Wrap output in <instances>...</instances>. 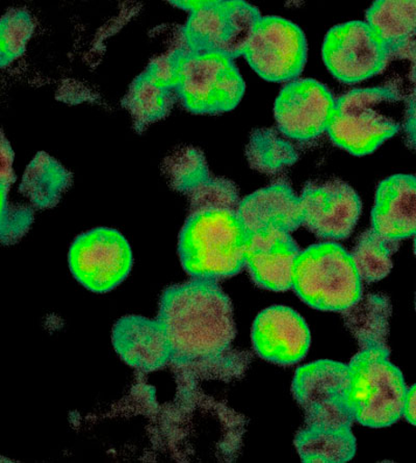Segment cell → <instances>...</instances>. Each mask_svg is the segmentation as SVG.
<instances>
[{
	"instance_id": "obj_1",
	"label": "cell",
	"mask_w": 416,
	"mask_h": 463,
	"mask_svg": "<svg viewBox=\"0 0 416 463\" xmlns=\"http://www.w3.org/2000/svg\"><path fill=\"white\" fill-rule=\"evenodd\" d=\"M156 320L168 338L172 364L232 380L251 363L247 352L232 348L237 335L232 304L217 281L192 279L166 288Z\"/></svg>"
},
{
	"instance_id": "obj_2",
	"label": "cell",
	"mask_w": 416,
	"mask_h": 463,
	"mask_svg": "<svg viewBox=\"0 0 416 463\" xmlns=\"http://www.w3.org/2000/svg\"><path fill=\"white\" fill-rule=\"evenodd\" d=\"M343 314L360 345L348 364L346 402L354 420L371 428L391 426L403 417L408 390L403 374L390 359L391 302L381 295L363 296Z\"/></svg>"
},
{
	"instance_id": "obj_3",
	"label": "cell",
	"mask_w": 416,
	"mask_h": 463,
	"mask_svg": "<svg viewBox=\"0 0 416 463\" xmlns=\"http://www.w3.org/2000/svg\"><path fill=\"white\" fill-rule=\"evenodd\" d=\"M246 241L237 211L191 213L179 234L180 261L192 279L218 282L245 267Z\"/></svg>"
},
{
	"instance_id": "obj_4",
	"label": "cell",
	"mask_w": 416,
	"mask_h": 463,
	"mask_svg": "<svg viewBox=\"0 0 416 463\" xmlns=\"http://www.w3.org/2000/svg\"><path fill=\"white\" fill-rule=\"evenodd\" d=\"M293 289L310 307L344 313L363 298L360 279L352 254L336 241L305 249L297 258Z\"/></svg>"
},
{
	"instance_id": "obj_5",
	"label": "cell",
	"mask_w": 416,
	"mask_h": 463,
	"mask_svg": "<svg viewBox=\"0 0 416 463\" xmlns=\"http://www.w3.org/2000/svg\"><path fill=\"white\" fill-rule=\"evenodd\" d=\"M392 84L353 90L336 99L327 133L336 146L356 156L373 154L400 130L387 108L406 101Z\"/></svg>"
},
{
	"instance_id": "obj_6",
	"label": "cell",
	"mask_w": 416,
	"mask_h": 463,
	"mask_svg": "<svg viewBox=\"0 0 416 463\" xmlns=\"http://www.w3.org/2000/svg\"><path fill=\"white\" fill-rule=\"evenodd\" d=\"M176 92L194 114H220L237 107L245 93V82L233 59L218 52L179 51Z\"/></svg>"
},
{
	"instance_id": "obj_7",
	"label": "cell",
	"mask_w": 416,
	"mask_h": 463,
	"mask_svg": "<svg viewBox=\"0 0 416 463\" xmlns=\"http://www.w3.org/2000/svg\"><path fill=\"white\" fill-rule=\"evenodd\" d=\"M348 388V364L318 361L298 369L293 393L305 412L303 430L352 433L355 420L346 402Z\"/></svg>"
},
{
	"instance_id": "obj_8",
	"label": "cell",
	"mask_w": 416,
	"mask_h": 463,
	"mask_svg": "<svg viewBox=\"0 0 416 463\" xmlns=\"http://www.w3.org/2000/svg\"><path fill=\"white\" fill-rule=\"evenodd\" d=\"M68 260L73 278L89 291L99 294L121 285L134 264L128 240L107 227L95 228L76 238Z\"/></svg>"
},
{
	"instance_id": "obj_9",
	"label": "cell",
	"mask_w": 416,
	"mask_h": 463,
	"mask_svg": "<svg viewBox=\"0 0 416 463\" xmlns=\"http://www.w3.org/2000/svg\"><path fill=\"white\" fill-rule=\"evenodd\" d=\"M260 18V11L244 2H204L187 20L185 45L193 52H218L238 58L244 55Z\"/></svg>"
},
{
	"instance_id": "obj_10",
	"label": "cell",
	"mask_w": 416,
	"mask_h": 463,
	"mask_svg": "<svg viewBox=\"0 0 416 463\" xmlns=\"http://www.w3.org/2000/svg\"><path fill=\"white\" fill-rule=\"evenodd\" d=\"M244 55L260 78L287 81L299 75L307 63L303 32L281 17H261L248 40Z\"/></svg>"
},
{
	"instance_id": "obj_11",
	"label": "cell",
	"mask_w": 416,
	"mask_h": 463,
	"mask_svg": "<svg viewBox=\"0 0 416 463\" xmlns=\"http://www.w3.org/2000/svg\"><path fill=\"white\" fill-rule=\"evenodd\" d=\"M330 73L345 84H356L384 71L390 59L369 24L353 22L333 27L323 44Z\"/></svg>"
},
{
	"instance_id": "obj_12",
	"label": "cell",
	"mask_w": 416,
	"mask_h": 463,
	"mask_svg": "<svg viewBox=\"0 0 416 463\" xmlns=\"http://www.w3.org/2000/svg\"><path fill=\"white\" fill-rule=\"evenodd\" d=\"M336 101L321 82L291 81L281 90L275 102L277 126L289 139L314 140L328 130Z\"/></svg>"
},
{
	"instance_id": "obj_13",
	"label": "cell",
	"mask_w": 416,
	"mask_h": 463,
	"mask_svg": "<svg viewBox=\"0 0 416 463\" xmlns=\"http://www.w3.org/2000/svg\"><path fill=\"white\" fill-rule=\"evenodd\" d=\"M302 225L317 237L348 238L362 213V202L349 184L339 181L308 184L300 197Z\"/></svg>"
},
{
	"instance_id": "obj_14",
	"label": "cell",
	"mask_w": 416,
	"mask_h": 463,
	"mask_svg": "<svg viewBox=\"0 0 416 463\" xmlns=\"http://www.w3.org/2000/svg\"><path fill=\"white\" fill-rule=\"evenodd\" d=\"M307 324L295 310L269 307L256 317L252 328L254 350L266 361L290 365L302 361L310 347Z\"/></svg>"
},
{
	"instance_id": "obj_15",
	"label": "cell",
	"mask_w": 416,
	"mask_h": 463,
	"mask_svg": "<svg viewBox=\"0 0 416 463\" xmlns=\"http://www.w3.org/2000/svg\"><path fill=\"white\" fill-rule=\"evenodd\" d=\"M300 252L289 232L260 231L247 234L245 267L256 285L286 292L293 288L294 266Z\"/></svg>"
},
{
	"instance_id": "obj_16",
	"label": "cell",
	"mask_w": 416,
	"mask_h": 463,
	"mask_svg": "<svg viewBox=\"0 0 416 463\" xmlns=\"http://www.w3.org/2000/svg\"><path fill=\"white\" fill-rule=\"evenodd\" d=\"M113 344L128 365L145 373L171 363V348L162 325L140 316L122 317L115 325Z\"/></svg>"
},
{
	"instance_id": "obj_17",
	"label": "cell",
	"mask_w": 416,
	"mask_h": 463,
	"mask_svg": "<svg viewBox=\"0 0 416 463\" xmlns=\"http://www.w3.org/2000/svg\"><path fill=\"white\" fill-rule=\"evenodd\" d=\"M372 230L392 241L416 236V177L394 175L381 183L372 213Z\"/></svg>"
},
{
	"instance_id": "obj_18",
	"label": "cell",
	"mask_w": 416,
	"mask_h": 463,
	"mask_svg": "<svg viewBox=\"0 0 416 463\" xmlns=\"http://www.w3.org/2000/svg\"><path fill=\"white\" fill-rule=\"evenodd\" d=\"M247 234L266 230L293 232L302 225L300 197L287 184H276L241 200L237 210Z\"/></svg>"
},
{
	"instance_id": "obj_19",
	"label": "cell",
	"mask_w": 416,
	"mask_h": 463,
	"mask_svg": "<svg viewBox=\"0 0 416 463\" xmlns=\"http://www.w3.org/2000/svg\"><path fill=\"white\" fill-rule=\"evenodd\" d=\"M366 24L383 46L390 61H416V2H377Z\"/></svg>"
},
{
	"instance_id": "obj_20",
	"label": "cell",
	"mask_w": 416,
	"mask_h": 463,
	"mask_svg": "<svg viewBox=\"0 0 416 463\" xmlns=\"http://www.w3.org/2000/svg\"><path fill=\"white\" fill-rule=\"evenodd\" d=\"M72 182L71 172L46 152H39L27 165L19 191L36 209H52Z\"/></svg>"
},
{
	"instance_id": "obj_21",
	"label": "cell",
	"mask_w": 416,
	"mask_h": 463,
	"mask_svg": "<svg viewBox=\"0 0 416 463\" xmlns=\"http://www.w3.org/2000/svg\"><path fill=\"white\" fill-rule=\"evenodd\" d=\"M175 90L159 87L145 72L131 84L123 105L138 133L165 118L175 102Z\"/></svg>"
},
{
	"instance_id": "obj_22",
	"label": "cell",
	"mask_w": 416,
	"mask_h": 463,
	"mask_svg": "<svg viewBox=\"0 0 416 463\" xmlns=\"http://www.w3.org/2000/svg\"><path fill=\"white\" fill-rule=\"evenodd\" d=\"M399 247V241L386 239L373 230L362 234L352 252L360 279L369 283L385 279L392 271V257Z\"/></svg>"
},
{
	"instance_id": "obj_23",
	"label": "cell",
	"mask_w": 416,
	"mask_h": 463,
	"mask_svg": "<svg viewBox=\"0 0 416 463\" xmlns=\"http://www.w3.org/2000/svg\"><path fill=\"white\" fill-rule=\"evenodd\" d=\"M295 446L303 462L342 463L351 460L356 452L353 433H315L301 430Z\"/></svg>"
},
{
	"instance_id": "obj_24",
	"label": "cell",
	"mask_w": 416,
	"mask_h": 463,
	"mask_svg": "<svg viewBox=\"0 0 416 463\" xmlns=\"http://www.w3.org/2000/svg\"><path fill=\"white\" fill-rule=\"evenodd\" d=\"M246 155L251 167L267 175H274L295 164L297 152L289 142L273 129L254 131L250 137Z\"/></svg>"
},
{
	"instance_id": "obj_25",
	"label": "cell",
	"mask_w": 416,
	"mask_h": 463,
	"mask_svg": "<svg viewBox=\"0 0 416 463\" xmlns=\"http://www.w3.org/2000/svg\"><path fill=\"white\" fill-rule=\"evenodd\" d=\"M163 172L172 188L184 195L211 176L203 152L190 146L179 148L166 156Z\"/></svg>"
},
{
	"instance_id": "obj_26",
	"label": "cell",
	"mask_w": 416,
	"mask_h": 463,
	"mask_svg": "<svg viewBox=\"0 0 416 463\" xmlns=\"http://www.w3.org/2000/svg\"><path fill=\"white\" fill-rule=\"evenodd\" d=\"M33 31L34 23L29 12L12 9L5 14L0 24V64L3 67L24 54Z\"/></svg>"
},
{
	"instance_id": "obj_27",
	"label": "cell",
	"mask_w": 416,
	"mask_h": 463,
	"mask_svg": "<svg viewBox=\"0 0 416 463\" xmlns=\"http://www.w3.org/2000/svg\"><path fill=\"white\" fill-rule=\"evenodd\" d=\"M191 213L207 210L237 211L241 203L237 186L225 178L207 177L187 192Z\"/></svg>"
},
{
	"instance_id": "obj_28",
	"label": "cell",
	"mask_w": 416,
	"mask_h": 463,
	"mask_svg": "<svg viewBox=\"0 0 416 463\" xmlns=\"http://www.w3.org/2000/svg\"><path fill=\"white\" fill-rule=\"evenodd\" d=\"M33 221L31 207L14 205L8 196H2V241L5 245L16 243L24 236Z\"/></svg>"
},
{
	"instance_id": "obj_29",
	"label": "cell",
	"mask_w": 416,
	"mask_h": 463,
	"mask_svg": "<svg viewBox=\"0 0 416 463\" xmlns=\"http://www.w3.org/2000/svg\"><path fill=\"white\" fill-rule=\"evenodd\" d=\"M179 54L177 51L152 60L145 73L159 87L176 90L179 82Z\"/></svg>"
},
{
	"instance_id": "obj_30",
	"label": "cell",
	"mask_w": 416,
	"mask_h": 463,
	"mask_svg": "<svg viewBox=\"0 0 416 463\" xmlns=\"http://www.w3.org/2000/svg\"><path fill=\"white\" fill-rule=\"evenodd\" d=\"M0 148V189L3 196H8L11 186L16 182V175L13 170L14 152L4 133Z\"/></svg>"
},
{
	"instance_id": "obj_31",
	"label": "cell",
	"mask_w": 416,
	"mask_h": 463,
	"mask_svg": "<svg viewBox=\"0 0 416 463\" xmlns=\"http://www.w3.org/2000/svg\"><path fill=\"white\" fill-rule=\"evenodd\" d=\"M404 130L406 139L411 147L416 148V91L406 101Z\"/></svg>"
},
{
	"instance_id": "obj_32",
	"label": "cell",
	"mask_w": 416,
	"mask_h": 463,
	"mask_svg": "<svg viewBox=\"0 0 416 463\" xmlns=\"http://www.w3.org/2000/svg\"><path fill=\"white\" fill-rule=\"evenodd\" d=\"M60 93L61 100L71 103H80L90 100L88 99L91 98L90 90L76 81L72 85L62 87Z\"/></svg>"
},
{
	"instance_id": "obj_33",
	"label": "cell",
	"mask_w": 416,
	"mask_h": 463,
	"mask_svg": "<svg viewBox=\"0 0 416 463\" xmlns=\"http://www.w3.org/2000/svg\"><path fill=\"white\" fill-rule=\"evenodd\" d=\"M403 417L416 427V384L407 390Z\"/></svg>"
},
{
	"instance_id": "obj_34",
	"label": "cell",
	"mask_w": 416,
	"mask_h": 463,
	"mask_svg": "<svg viewBox=\"0 0 416 463\" xmlns=\"http://www.w3.org/2000/svg\"><path fill=\"white\" fill-rule=\"evenodd\" d=\"M414 252H415V255H416V236H415V240H414Z\"/></svg>"
}]
</instances>
